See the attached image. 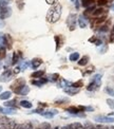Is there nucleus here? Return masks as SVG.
Returning a JSON list of instances; mask_svg holds the SVG:
<instances>
[{
    "instance_id": "1",
    "label": "nucleus",
    "mask_w": 114,
    "mask_h": 129,
    "mask_svg": "<svg viewBox=\"0 0 114 129\" xmlns=\"http://www.w3.org/2000/svg\"><path fill=\"white\" fill-rule=\"evenodd\" d=\"M61 5L59 3L54 4L53 7L50 8V10L48 11V14H47V20L49 21L50 23H55L59 20L61 16Z\"/></svg>"
},
{
    "instance_id": "2",
    "label": "nucleus",
    "mask_w": 114,
    "mask_h": 129,
    "mask_svg": "<svg viewBox=\"0 0 114 129\" xmlns=\"http://www.w3.org/2000/svg\"><path fill=\"white\" fill-rule=\"evenodd\" d=\"M12 15V9L8 0H0V19H7Z\"/></svg>"
},
{
    "instance_id": "3",
    "label": "nucleus",
    "mask_w": 114,
    "mask_h": 129,
    "mask_svg": "<svg viewBox=\"0 0 114 129\" xmlns=\"http://www.w3.org/2000/svg\"><path fill=\"white\" fill-rule=\"evenodd\" d=\"M100 85H101V74H96L95 76L93 77V79H92V82L88 85V87H87V90H89V91H94V90H96V89H98Z\"/></svg>"
},
{
    "instance_id": "4",
    "label": "nucleus",
    "mask_w": 114,
    "mask_h": 129,
    "mask_svg": "<svg viewBox=\"0 0 114 129\" xmlns=\"http://www.w3.org/2000/svg\"><path fill=\"white\" fill-rule=\"evenodd\" d=\"M25 86V79L24 78H17L15 82L11 85V89H12L16 94H19L21 89Z\"/></svg>"
},
{
    "instance_id": "5",
    "label": "nucleus",
    "mask_w": 114,
    "mask_h": 129,
    "mask_svg": "<svg viewBox=\"0 0 114 129\" xmlns=\"http://www.w3.org/2000/svg\"><path fill=\"white\" fill-rule=\"evenodd\" d=\"M14 127L15 124L8 117H0V129H10Z\"/></svg>"
},
{
    "instance_id": "6",
    "label": "nucleus",
    "mask_w": 114,
    "mask_h": 129,
    "mask_svg": "<svg viewBox=\"0 0 114 129\" xmlns=\"http://www.w3.org/2000/svg\"><path fill=\"white\" fill-rule=\"evenodd\" d=\"M76 23H77V16H76L75 14H70L68 19H67V24L69 26V30L70 31L75 30Z\"/></svg>"
},
{
    "instance_id": "7",
    "label": "nucleus",
    "mask_w": 114,
    "mask_h": 129,
    "mask_svg": "<svg viewBox=\"0 0 114 129\" xmlns=\"http://www.w3.org/2000/svg\"><path fill=\"white\" fill-rule=\"evenodd\" d=\"M13 74H14V72L12 71V70H10V69L5 70V71H4L1 75H0V82H1V83L9 82V80H10L11 78H12Z\"/></svg>"
},
{
    "instance_id": "8",
    "label": "nucleus",
    "mask_w": 114,
    "mask_h": 129,
    "mask_svg": "<svg viewBox=\"0 0 114 129\" xmlns=\"http://www.w3.org/2000/svg\"><path fill=\"white\" fill-rule=\"evenodd\" d=\"M94 120L97 123H114V117L113 116H106V115H96Z\"/></svg>"
},
{
    "instance_id": "9",
    "label": "nucleus",
    "mask_w": 114,
    "mask_h": 129,
    "mask_svg": "<svg viewBox=\"0 0 114 129\" xmlns=\"http://www.w3.org/2000/svg\"><path fill=\"white\" fill-rule=\"evenodd\" d=\"M106 13H107L106 10H104L102 8H98V9H95L93 12H92V16L98 18V17H102V16H107Z\"/></svg>"
},
{
    "instance_id": "10",
    "label": "nucleus",
    "mask_w": 114,
    "mask_h": 129,
    "mask_svg": "<svg viewBox=\"0 0 114 129\" xmlns=\"http://www.w3.org/2000/svg\"><path fill=\"white\" fill-rule=\"evenodd\" d=\"M12 44H13L12 37H11L9 34H4V41H3V47L5 48V49H11V48H12Z\"/></svg>"
},
{
    "instance_id": "11",
    "label": "nucleus",
    "mask_w": 114,
    "mask_h": 129,
    "mask_svg": "<svg viewBox=\"0 0 114 129\" xmlns=\"http://www.w3.org/2000/svg\"><path fill=\"white\" fill-rule=\"evenodd\" d=\"M77 21H78V24H79V26H80L81 29L87 28V25H88V22H89V21L87 20V18L85 17L84 15H79Z\"/></svg>"
},
{
    "instance_id": "12",
    "label": "nucleus",
    "mask_w": 114,
    "mask_h": 129,
    "mask_svg": "<svg viewBox=\"0 0 114 129\" xmlns=\"http://www.w3.org/2000/svg\"><path fill=\"white\" fill-rule=\"evenodd\" d=\"M58 113V111L55 110V109H52V110H49V111H42L41 112V115L45 116V117H48V119H52L54 115H56Z\"/></svg>"
},
{
    "instance_id": "13",
    "label": "nucleus",
    "mask_w": 114,
    "mask_h": 129,
    "mask_svg": "<svg viewBox=\"0 0 114 129\" xmlns=\"http://www.w3.org/2000/svg\"><path fill=\"white\" fill-rule=\"evenodd\" d=\"M47 82H48V78H42V77H40V78H36V79H34V80H32V84L35 85V86H37V87H40V86L45 85Z\"/></svg>"
},
{
    "instance_id": "14",
    "label": "nucleus",
    "mask_w": 114,
    "mask_h": 129,
    "mask_svg": "<svg viewBox=\"0 0 114 129\" xmlns=\"http://www.w3.org/2000/svg\"><path fill=\"white\" fill-rule=\"evenodd\" d=\"M64 92H66L67 94L69 95H75V94H77L79 92V89L77 88H73V87H67V88H64Z\"/></svg>"
},
{
    "instance_id": "15",
    "label": "nucleus",
    "mask_w": 114,
    "mask_h": 129,
    "mask_svg": "<svg viewBox=\"0 0 114 129\" xmlns=\"http://www.w3.org/2000/svg\"><path fill=\"white\" fill-rule=\"evenodd\" d=\"M64 129H84V126L78 122L72 123V124H69L68 126L64 127Z\"/></svg>"
},
{
    "instance_id": "16",
    "label": "nucleus",
    "mask_w": 114,
    "mask_h": 129,
    "mask_svg": "<svg viewBox=\"0 0 114 129\" xmlns=\"http://www.w3.org/2000/svg\"><path fill=\"white\" fill-rule=\"evenodd\" d=\"M106 18H107V16H102V17L96 18V19H94L93 22H92V24H93V25H98V26H100L101 24H104V23H105Z\"/></svg>"
},
{
    "instance_id": "17",
    "label": "nucleus",
    "mask_w": 114,
    "mask_h": 129,
    "mask_svg": "<svg viewBox=\"0 0 114 129\" xmlns=\"http://www.w3.org/2000/svg\"><path fill=\"white\" fill-rule=\"evenodd\" d=\"M41 63H42V60L40 58H34V59H32V61H31V67L33 69H37V68H39Z\"/></svg>"
},
{
    "instance_id": "18",
    "label": "nucleus",
    "mask_w": 114,
    "mask_h": 129,
    "mask_svg": "<svg viewBox=\"0 0 114 129\" xmlns=\"http://www.w3.org/2000/svg\"><path fill=\"white\" fill-rule=\"evenodd\" d=\"M89 61H90V57H89L88 55H85V56H83L81 58H79L77 62H78L79 66L83 67V66H86V64L88 63Z\"/></svg>"
},
{
    "instance_id": "19",
    "label": "nucleus",
    "mask_w": 114,
    "mask_h": 129,
    "mask_svg": "<svg viewBox=\"0 0 114 129\" xmlns=\"http://www.w3.org/2000/svg\"><path fill=\"white\" fill-rule=\"evenodd\" d=\"M11 96H12V92L11 91H4V92L0 93V100L1 101H7L10 100Z\"/></svg>"
},
{
    "instance_id": "20",
    "label": "nucleus",
    "mask_w": 114,
    "mask_h": 129,
    "mask_svg": "<svg viewBox=\"0 0 114 129\" xmlns=\"http://www.w3.org/2000/svg\"><path fill=\"white\" fill-rule=\"evenodd\" d=\"M54 39H55V42H56V51H58L59 49H60V47H61L62 38H61L60 35H56L55 37H54Z\"/></svg>"
},
{
    "instance_id": "21",
    "label": "nucleus",
    "mask_w": 114,
    "mask_h": 129,
    "mask_svg": "<svg viewBox=\"0 0 114 129\" xmlns=\"http://www.w3.org/2000/svg\"><path fill=\"white\" fill-rule=\"evenodd\" d=\"M20 58H21V52H15L13 54V57H12V63L13 64L17 63Z\"/></svg>"
},
{
    "instance_id": "22",
    "label": "nucleus",
    "mask_w": 114,
    "mask_h": 129,
    "mask_svg": "<svg viewBox=\"0 0 114 129\" xmlns=\"http://www.w3.org/2000/svg\"><path fill=\"white\" fill-rule=\"evenodd\" d=\"M19 105L22 107V108H26V109H31L32 107H33L32 103H31V102H29V101H21L19 103Z\"/></svg>"
},
{
    "instance_id": "23",
    "label": "nucleus",
    "mask_w": 114,
    "mask_h": 129,
    "mask_svg": "<svg viewBox=\"0 0 114 129\" xmlns=\"http://www.w3.org/2000/svg\"><path fill=\"white\" fill-rule=\"evenodd\" d=\"M79 57H80L79 56V53L74 52V53H71V54H70L69 59H70V61H78Z\"/></svg>"
},
{
    "instance_id": "24",
    "label": "nucleus",
    "mask_w": 114,
    "mask_h": 129,
    "mask_svg": "<svg viewBox=\"0 0 114 129\" xmlns=\"http://www.w3.org/2000/svg\"><path fill=\"white\" fill-rule=\"evenodd\" d=\"M15 129H33L32 125L30 123H24V124H20V125H16Z\"/></svg>"
},
{
    "instance_id": "25",
    "label": "nucleus",
    "mask_w": 114,
    "mask_h": 129,
    "mask_svg": "<svg viewBox=\"0 0 114 129\" xmlns=\"http://www.w3.org/2000/svg\"><path fill=\"white\" fill-rule=\"evenodd\" d=\"M43 75H45V71L43 70H38V71H35V72H33L32 73V77L33 78H40V77H42Z\"/></svg>"
},
{
    "instance_id": "26",
    "label": "nucleus",
    "mask_w": 114,
    "mask_h": 129,
    "mask_svg": "<svg viewBox=\"0 0 114 129\" xmlns=\"http://www.w3.org/2000/svg\"><path fill=\"white\" fill-rule=\"evenodd\" d=\"M16 101L13 100V101H9V102H5L4 103V106L7 107V108H15L16 107Z\"/></svg>"
},
{
    "instance_id": "27",
    "label": "nucleus",
    "mask_w": 114,
    "mask_h": 129,
    "mask_svg": "<svg viewBox=\"0 0 114 129\" xmlns=\"http://www.w3.org/2000/svg\"><path fill=\"white\" fill-rule=\"evenodd\" d=\"M94 1L95 0H83V1H81V5H83L84 8H89L90 5L93 4Z\"/></svg>"
},
{
    "instance_id": "28",
    "label": "nucleus",
    "mask_w": 114,
    "mask_h": 129,
    "mask_svg": "<svg viewBox=\"0 0 114 129\" xmlns=\"http://www.w3.org/2000/svg\"><path fill=\"white\" fill-rule=\"evenodd\" d=\"M109 31V25L108 24H101L99 28H98V32H100V33H106V32Z\"/></svg>"
},
{
    "instance_id": "29",
    "label": "nucleus",
    "mask_w": 114,
    "mask_h": 129,
    "mask_svg": "<svg viewBox=\"0 0 114 129\" xmlns=\"http://www.w3.org/2000/svg\"><path fill=\"white\" fill-rule=\"evenodd\" d=\"M5 56H7V49L4 47H0V60L5 58Z\"/></svg>"
},
{
    "instance_id": "30",
    "label": "nucleus",
    "mask_w": 114,
    "mask_h": 129,
    "mask_svg": "<svg viewBox=\"0 0 114 129\" xmlns=\"http://www.w3.org/2000/svg\"><path fill=\"white\" fill-rule=\"evenodd\" d=\"M83 85H84L83 80H77V82H75V83H72V84H71V87L79 89L80 87H83Z\"/></svg>"
},
{
    "instance_id": "31",
    "label": "nucleus",
    "mask_w": 114,
    "mask_h": 129,
    "mask_svg": "<svg viewBox=\"0 0 114 129\" xmlns=\"http://www.w3.org/2000/svg\"><path fill=\"white\" fill-rule=\"evenodd\" d=\"M29 91H30V88L28 87V86H24V87L22 88V89H21V91H20V95H26V94H28L29 93Z\"/></svg>"
},
{
    "instance_id": "32",
    "label": "nucleus",
    "mask_w": 114,
    "mask_h": 129,
    "mask_svg": "<svg viewBox=\"0 0 114 129\" xmlns=\"http://www.w3.org/2000/svg\"><path fill=\"white\" fill-rule=\"evenodd\" d=\"M71 86V83L68 82V80H64V79H61V82L60 84H59V87H70Z\"/></svg>"
},
{
    "instance_id": "33",
    "label": "nucleus",
    "mask_w": 114,
    "mask_h": 129,
    "mask_svg": "<svg viewBox=\"0 0 114 129\" xmlns=\"http://www.w3.org/2000/svg\"><path fill=\"white\" fill-rule=\"evenodd\" d=\"M16 4H17V7L19 10H22L23 7H24V2L23 0H16Z\"/></svg>"
},
{
    "instance_id": "34",
    "label": "nucleus",
    "mask_w": 114,
    "mask_h": 129,
    "mask_svg": "<svg viewBox=\"0 0 114 129\" xmlns=\"http://www.w3.org/2000/svg\"><path fill=\"white\" fill-rule=\"evenodd\" d=\"M105 91H106V92L109 94V95L114 96V89H112V88H110V87H107V88L105 89Z\"/></svg>"
},
{
    "instance_id": "35",
    "label": "nucleus",
    "mask_w": 114,
    "mask_h": 129,
    "mask_svg": "<svg viewBox=\"0 0 114 129\" xmlns=\"http://www.w3.org/2000/svg\"><path fill=\"white\" fill-rule=\"evenodd\" d=\"M69 102V99H60V100H57V101H55V103L56 104H59V105H61V104H63V103H68Z\"/></svg>"
},
{
    "instance_id": "36",
    "label": "nucleus",
    "mask_w": 114,
    "mask_h": 129,
    "mask_svg": "<svg viewBox=\"0 0 114 129\" xmlns=\"http://www.w3.org/2000/svg\"><path fill=\"white\" fill-rule=\"evenodd\" d=\"M38 129H51V126H50V124H48V123H43Z\"/></svg>"
},
{
    "instance_id": "37",
    "label": "nucleus",
    "mask_w": 114,
    "mask_h": 129,
    "mask_svg": "<svg viewBox=\"0 0 114 129\" xmlns=\"http://www.w3.org/2000/svg\"><path fill=\"white\" fill-rule=\"evenodd\" d=\"M49 77H50L52 80H54V82H56V80L58 79V77H59V74H57V73H54V74H51Z\"/></svg>"
},
{
    "instance_id": "38",
    "label": "nucleus",
    "mask_w": 114,
    "mask_h": 129,
    "mask_svg": "<svg viewBox=\"0 0 114 129\" xmlns=\"http://www.w3.org/2000/svg\"><path fill=\"white\" fill-rule=\"evenodd\" d=\"M107 104L109 105L110 108L114 109V101H113V100H111V99H108V100H107Z\"/></svg>"
},
{
    "instance_id": "39",
    "label": "nucleus",
    "mask_w": 114,
    "mask_h": 129,
    "mask_svg": "<svg viewBox=\"0 0 114 129\" xmlns=\"http://www.w3.org/2000/svg\"><path fill=\"white\" fill-rule=\"evenodd\" d=\"M107 3H108L107 0H98V1H97V5H98V7H104Z\"/></svg>"
},
{
    "instance_id": "40",
    "label": "nucleus",
    "mask_w": 114,
    "mask_h": 129,
    "mask_svg": "<svg viewBox=\"0 0 114 129\" xmlns=\"http://www.w3.org/2000/svg\"><path fill=\"white\" fill-rule=\"evenodd\" d=\"M3 41H4V34L0 33V47H3Z\"/></svg>"
},
{
    "instance_id": "41",
    "label": "nucleus",
    "mask_w": 114,
    "mask_h": 129,
    "mask_svg": "<svg viewBox=\"0 0 114 129\" xmlns=\"http://www.w3.org/2000/svg\"><path fill=\"white\" fill-rule=\"evenodd\" d=\"M114 40V25L111 30V33H110V41H113Z\"/></svg>"
},
{
    "instance_id": "42",
    "label": "nucleus",
    "mask_w": 114,
    "mask_h": 129,
    "mask_svg": "<svg viewBox=\"0 0 114 129\" xmlns=\"http://www.w3.org/2000/svg\"><path fill=\"white\" fill-rule=\"evenodd\" d=\"M93 71H94V67H93V66H92L91 68H89V69H87V71H86V72H85L84 74H85V75H87V74H88V73H91V72H93Z\"/></svg>"
},
{
    "instance_id": "43",
    "label": "nucleus",
    "mask_w": 114,
    "mask_h": 129,
    "mask_svg": "<svg viewBox=\"0 0 114 129\" xmlns=\"http://www.w3.org/2000/svg\"><path fill=\"white\" fill-rule=\"evenodd\" d=\"M95 10V7L94 5H91V7L87 8V13H90V12H93V11Z\"/></svg>"
},
{
    "instance_id": "44",
    "label": "nucleus",
    "mask_w": 114,
    "mask_h": 129,
    "mask_svg": "<svg viewBox=\"0 0 114 129\" xmlns=\"http://www.w3.org/2000/svg\"><path fill=\"white\" fill-rule=\"evenodd\" d=\"M46 2L49 4H54V3L57 2V0H46Z\"/></svg>"
},
{
    "instance_id": "45",
    "label": "nucleus",
    "mask_w": 114,
    "mask_h": 129,
    "mask_svg": "<svg viewBox=\"0 0 114 129\" xmlns=\"http://www.w3.org/2000/svg\"><path fill=\"white\" fill-rule=\"evenodd\" d=\"M29 64H30V63H29L28 61H25V62L23 63V66H21L20 68H21V69H22V70H24V69H25L26 67H29Z\"/></svg>"
},
{
    "instance_id": "46",
    "label": "nucleus",
    "mask_w": 114,
    "mask_h": 129,
    "mask_svg": "<svg viewBox=\"0 0 114 129\" xmlns=\"http://www.w3.org/2000/svg\"><path fill=\"white\" fill-rule=\"evenodd\" d=\"M96 39H97V37H96V36H94V37H92V38H90V39H89V41H90V42H93V44H95Z\"/></svg>"
},
{
    "instance_id": "47",
    "label": "nucleus",
    "mask_w": 114,
    "mask_h": 129,
    "mask_svg": "<svg viewBox=\"0 0 114 129\" xmlns=\"http://www.w3.org/2000/svg\"><path fill=\"white\" fill-rule=\"evenodd\" d=\"M107 50H108V46H104V48L100 50V53H101V54H104V52L107 51Z\"/></svg>"
},
{
    "instance_id": "48",
    "label": "nucleus",
    "mask_w": 114,
    "mask_h": 129,
    "mask_svg": "<svg viewBox=\"0 0 114 129\" xmlns=\"http://www.w3.org/2000/svg\"><path fill=\"white\" fill-rule=\"evenodd\" d=\"M20 69H21L20 67H17V68H16V69H15V71H14V74L19 73V72H20Z\"/></svg>"
},
{
    "instance_id": "49",
    "label": "nucleus",
    "mask_w": 114,
    "mask_h": 129,
    "mask_svg": "<svg viewBox=\"0 0 114 129\" xmlns=\"http://www.w3.org/2000/svg\"><path fill=\"white\" fill-rule=\"evenodd\" d=\"M75 5L76 9H79V0H75Z\"/></svg>"
},
{
    "instance_id": "50",
    "label": "nucleus",
    "mask_w": 114,
    "mask_h": 129,
    "mask_svg": "<svg viewBox=\"0 0 114 129\" xmlns=\"http://www.w3.org/2000/svg\"><path fill=\"white\" fill-rule=\"evenodd\" d=\"M1 91H2V87H0V92H1Z\"/></svg>"
},
{
    "instance_id": "51",
    "label": "nucleus",
    "mask_w": 114,
    "mask_h": 129,
    "mask_svg": "<svg viewBox=\"0 0 114 129\" xmlns=\"http://www.w3.org/2000/svg\"><path fill=\"white\" fill-rule=\"evenodd\" d=\"M15 126H16V125H15ZM10 129H15V127H14V128H10Z\"/></svg>"
},
{
    "instance_id": "52",
    "label": "nucleus",
    "mask_w": 114,
    "mask_h": 129,
    "mask_svg": "<svg viewBox=\"0 0 114 129\" xmlns=\"http://www.w3.org/2000/svg\"><path fill=\"white\" fill-rule=\"evenodd\" d=\"M113 9H114V5H113Z\"/></svg>"
}]
</instances>
